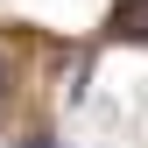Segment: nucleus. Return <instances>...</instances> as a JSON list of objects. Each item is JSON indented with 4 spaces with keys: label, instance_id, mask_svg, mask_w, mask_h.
Masks as SVG:
<instances>
[{
    "label": "nucleus",
    "instance_id": "nucleus-1",
    "mask_svg": "<svg viewBox=\"0 0 148 148\" xmlns=\"http://www.w3.org/2000/svg\"><path fill=\"white\" fill-rule=\"evenodd\" d=\"M113 28H120V35H148V0H120Z\"/></svg>",
    "mask_w": 148,
    "mask_h": 148
}]
</instances>
